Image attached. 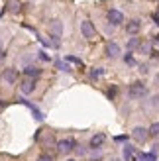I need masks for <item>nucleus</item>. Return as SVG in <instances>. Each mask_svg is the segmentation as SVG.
Listing matches in <instances>:
<instances>
[{"instance_id":"obj_1","label":"nucleus","mask_w":159,"mask_h":161,"mask_svg":"<svg viewBox=\"0 0 159 161\" xmlns=\"http://www.w3.org/2000/svg\"><path fill=\"white\" fill-rule=\"evenodd\" d=\"M145 94H147V88H145L144 83L136 80V83L130 85V96H132V98H144Z\"/></svg>"},{"instance_id":"obj_2","label":"nucleus","mask_w":159,"mask_h":161,"mask_svg":"<svg viewBox=\"0 0 159 161\" xmlns=\"http://www.w3.org/2000/svg\"><path fill=\"white\" fill-rule=\"evenodd\" d=\"M81 34H83L85 39H92L94 36H96V30H94L90 20H83L81 22Z\"/></svg>"},{"instance_id":"obj_3","label":"nucleus","mask_w":159,"mask_h":161,"mask_svg":"<svg viewBox=\"0 0 159 161\" xmlns=\"http://www.w3.org/2000/svg\"><path fill=\"white\" fill-rule=\"evenodd\" d=\"M77 147V142L73 140V138H67V140H61L59 143H57V151L59 153H71Z\"/></svg>"},{"instance_id":"obj_4","label":"nucleus","mask_w":159,"mask_h":161,"mask_svg":"<svg viewBox=\"0 0 159 161\" xmlns=\"http://www.w3.org/2000/svg\"><path fill=\"white\" fill-rule=\"evenodd\" d=\"M2 80H4V85H14L16 80H18V71H16L14 67L4 69V73H2Z\"/></svg>"},{"instance_id":"obj_5","label":"nucleus","mask_w":159,"mask_h":161,"mask_svg":"<svg viewBox=\"0 0 159 161\" xmlns=\"http://www.w3.org/2000/svg\"><path fill=\"white\" fill-rule=\"evenodd\" d=\"M108 22L112 24V26H120V24L124 22V14L120 10H116V8H112V10H108Z\"/></svg>"},{"instance_id":"obj_6","label":"nucleus","mask_w":159,"mask_h":161,"mask_svg":"<svg viewBox=\"0 0 159 161\" xmlns=\"http://www.w3.org/2000/svg\"><path fill=\"white\" fill-rule=\"evenodd\" d=\"M147 136H149V132L145 130V128H141V126H138V128H134V130H132V138L136 140L138 143H144L147 140Z\"/></svg>"},{"instance_id":"obj_7","label":"nucleus","mask_w":159,"mask_h":161,"mask_svg":"<svg viewBox=\"0 0 159 161\" xmlns=\"http://www.w3.org/2000/svg\"><path fill=\"white\" fill-rule=\"evenodd\" d=\"M20 91H22V94H31L36 91V80L34 79H24L22 85H20Z\"/></svg>"},{"instance_id":"obj_8","label":"nucleus","mask_w":159,"mask_h":161,"mask_svg":"<svg viewBox=\"0 0 159 161\" xmlns=\"http://www.w3.org/2000/svg\"><path fill=\"white\" fill-rule=\"evenodd\" d=\"M106 55L110 59H116L118 55H120V45H118L116 42H108L106 43Z\"/></svg>"},{"instance_id":"obj_9","label":"nucleus","mask_w":159,"mask_h":161,"mask_svg":"<svg viewBox=\"0 0 159 161\" xmlns=\"http://www.w3.org/2000/svg\"><path fill=\"white\" fill-rule=\"evenodd\" d=\"M49 31H51L49 36H53V37H61V34H63V24H61L59 20H53L51 26H49Z\"/></svg>"},{"instance_id":"obj_10","label":"nucleus","mask_w":159,"mask_h":161,"mask_svg":"<svg viewBox=\"0 0 159 161\" xmlns=\"http://www.w3.org/2000/svg\"><path fill=\"white\" fill-rule=\"evenodd\" d=\"M104 142H106V136H104V134H94L92 138H90V147H92V149H98Z\"/></svg>"},{"instance_id":"obj_11","label":"nucleus","mask_w":159,"mask_h":161,"mask_svg":"<svg viewBox=\"0 0 159 161\" xmlns=\"http://www.w3.org/2000/svg\"><path fill=\"white\" fill-rule=\"evenodd\" d=\"M140 28H141V24H140V20H130L128 24H126V31H128L130 36H136L138 31H140Z\"/></svg>"},{"instance_id":"obj_12","label":"nucleus","mask_w":159,"mask_h":161,"mask_svg":"<svg viewBox=\"0 0 159 161\" xmlns=\"http://www.w3.org/2000/svg\"><path fill=\"white\" fill-rule=\"evenodd\" d=\"M24 73H26L28 79H36V77L41 75V69H37V67H26V69H24Z\"/></svg>"},{"instance_id":"obj_13","label":"nucleus","mask_w":159,"mask_h":161,"mask_svg":"<svg viewBox=\"0 0 159 161\" xmlns=\"http://www.w3.org/2000/svg\"><path fill=\"white\" fill-rule=\"evenodd\" d=\"M8 10L12 14H18L20 12V0H8Z\"/></svg>"},{"instance_id":"obj_14","label":"nucleus","mask_w":159,"mask_h":161,"mask_svg":"<svg viewBox=\"0 0 159 161\" xmlns=\"http://www.w3.org/2000/svg\"><path fill=\"white\" fill-rule=\"evenodd\" d=\"M136 161H155V151H151V153H138Z\"/></svg>"},{"instance_id":"obj_15","label":"nucleus","mask_w":159,"mask_h":161,"mask_svg":"<svg viewBox=\"0 0 159 161\" xmlns=\"http://www.w3.org/2000/svg\"><path fill=\"white\" fill-rule=\"evenodd\" d=\"M140 45H141L140 37H132L130 42H128V49H130V51H134V49H140Z\"/></svg>"},{"instance_id":"obj_16","label":"nucleus","mask_w":159,"mask_h":161,"mask_svg":"<svg viewBox=\"0 0 159 161\" xmlns=\"http://www.w3.org/2000/svg\"><path fill=\"white\" fill-rule=\"evenodd\" d=\"M102 75H104V69H102V67H94V69L90 71V79H92V80H96V79H100Z\"/></svg>"},{"instance_id":"obj_17","label":"nucleus","mask_w":159,"mask_h":161,"mask_svg":"<svg viewBox=\"0 0 159 161\" xmlns=\"http://www.w3.org/2000/svg\"><path fill=\"white\" fill-rule=\"evenodd\" d=\"M134 151H136V149H134L132 146H126V147H124V159H126V161H132V159H134Z\"/></svg>"},{"instance_id":"obj_18","label":"nucleus","mask_w":159,"mask_h":161,"mask_svg":"<svg viewBox=\"0 0 159 161\" xmlns=\"http://www.w3.org/2000/svg\"><path fill=\"white\" fill-rule=\"evenodd\" d=\"M149 136H153V138H155V136H159V122H153L151 126H149Z\"/></svg>"},{"instance_id":"obj_19","label":"nucleus","mask_w":159,"mask_h":161,"mask_svg":"<svg viewBox=\"0 0 159 161\" xmlns=\"http://www.w3.org/2000/svg\"><path fill=\"white\" fill-rule=\"evenodd\" d=\"M116 94H118V86L112 85V86L108 88V98H110V100H114V98H116Z\"/></svg>"},{"instance_id":"obj_20","label":"nucleus","mask_w":159,"mask_h":161,"mask_svg":"<svg viewBox=\"0 0 159 161\" xmlns=\"http://www.w3.org/2000/svg\"><path fill=\"white\" fill-rule=\"evenodd\" d=\"M55 65H57V69H61V71H65V73H69V71H71V67L67 65L65 61H55Z\"/></svg>"},{"instance_id":"obj_21","label":"nucleus","mask_w":159,"mask_h":161,"mask_svg":"<svg viewBox=\"0 0 159 161\" xmlns=\"http://www.w3.org/2000/svg\"><path fill=\"white\" fill-rule=\"evenodd\" d=\"M37 161H55V157L51 153H41V155L37 157Z\"/></svg>"},{"instance_id":"obj_22","label":"nucleus","mask_w":159,"mask_h":161,"mask_svg":"<svg viewBox=\"0 0 159 161\" xmlns=\"http://www.w3.org/2000/svg\"><path fill=\"white\" fill-rule=\"evenodd\" d=\"M67 63H75V65H79V67L83 65V61L77 59V57H73V55H67Z\"/></svg>"},{"instance_id":"obj_23","label":"nucleus","mask_w":159,"mask_h":161,"mask_svg":"<svg viewBox=\"0 0 159 161\" xmlns=\"http://www.w3.org/2000/svg\"><path fill=\"white\" fill-rule=\"evenodd\" d=\"M124 61L128 63V65H132V67L136 65V59H134V55H132V53H128V55H126V57H124Z\"/></svg>"},{"instance_id":"obj_24","label":"nucleus","mask_w":159,"mask_h":161,"mask_svg":"<svg viewBox=\"0 0 159 161\" xmlns=\"http://www.w3.org/2000/svg\"><path fill=\"white\" fill-rule=\"evenodd\" d=\"M140 51L141 53H149V43H141L140 45Z\"/></svg>"},{"instance_id":"obj_25","label":"nucleus","mask_w":159,"mask_h":161,"mask_svg":"<svg viewBox=\"0 0 159 161\" xmlns=\"http://www.w3.org/2000/svg\"><path fill=\"white\" fill-rule=\"evenodd\" d=\"M147 71H149L147 65H140V73H141V75H147Z\"/></svg>"},{"instance_id":"obj_26","label":"nucleus","mask_w":159,"mask_h":161,"mask_svg":"<svg viewBox=\"0 0 159 161\" xmlns=\"http://www.w3.org/2000/svg\"><path fill=\"white\" fill-rule=\"evenodd\" d=\"M126 140H128V136H118L116 138V142H126Z\"/></svg>"},{"instance_id":"obj_27","label":"nucleus","mask_w":159,"mask_h":161,"mask_svg":"<svg viewBox=\"0 0 159 161\" xmlns=\"http://www.w3.org/2000/svg\"><path fill=\"white\" fill-rule=\"evenodd\" d=\"M39 57H41V59H43V61H47V59H49V57H47V55H45V53H43V51H39Z\"/></svg>"},{"instance_id":"obj_28","label":"nucleus","mask_w":159,"mask_h":161,"mask_svg":"<svg viewBox=\"0 0 159 161\" xmlns=\"http://www.w3.org/2000/svg\"><path fill=\"white\" fill-rule=\"evenodd\" d=\"M153 22H155L157 26H159V16H157V14H153Z\"/></svg>"},{"instance_id":"obj_29","label":"nucleus","mask_w":159,"mask_h":161,"mask_svg":"<svg viewBox=\"0 0 159 161\" xmlns=\"http://www.w3.org/2000/svg\"><path fill=\"white\" fill-rule=\"evenodd\" d=\"M108 161H120V159H116V157H112V159H108Z\"/></svg>"},{"instance_id":"obj_30","label":"nucleus","mask_w":159,"mask_h":161,"mask_svg":"<svg viewBox=\"0 0 159 161\" xmlns=\"http://www.w3.org/2000/svg\"><path fill=\"white\" fill-rule=\"evenodd\" d=\"M89 161H100V159H89Z\"/></svg>"},{"instance_id":"obj_31","label":"nucleus","mask_w":159,"mask_h":161,"mask_svg":"<svg viewBox=\"0 0 159 161\" xmlns=\"http://www.w3.org/2000/svg\"><path fill=\"white\" fill-rule=\"evenodd\" d=\"M157 83H159V75H157Z\"/></svg>"},{"instance_id":"obj_32","label":"nucleus","mask_w":159,"mask_h":161,"mask_svg":"<svg viewBox=\"0 0 159 161\" xmlns=\"http://www.w3.org/2000/svg\"><path fill=\"white\" fill-rule=\"evenodd\" d=\"M67 161H75V159H67Z\"/></svg>"},{"instance_id":"obj_33","label":"nucleus","mask_w":159,"mask_h":161,"mask_svg":"<svg viewBox=\"0 0 159 161\" xmlns=\"http://www.w3.org/2000/svg\"><path fill=\"white\" fill-rule=\"evenodd\" d=\"M157 16H159V8H157Z\"/></svg>"}]
</instances>
